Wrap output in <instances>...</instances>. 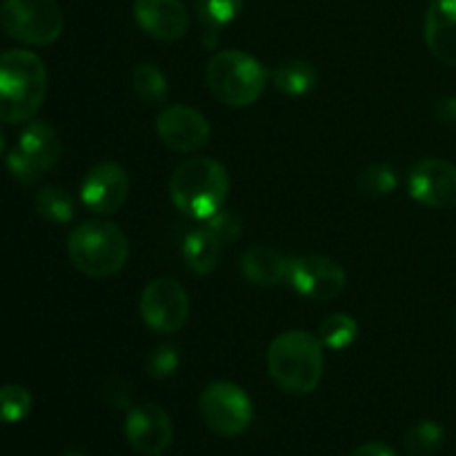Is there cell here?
<instances>
[{
    "label": "cell",
    "instance_id": "30",
    "mask_svg": "<svg viewBox=\"0 0 456 456\" xmlns=\"http://www.w3.org/2000/svg\"><path fill=\"white\" fill-rule=\"evenodd\" d=\"M436 114L444 123H456V98H444L436 105Z\"/></svg>",
    "mask_w": 456,
    "mask_h": 456
},
{
    "label": "cell",
    "instance_id": "14",
    "mask_svg": "<svg viewBox=\"0 0 456 456\" xmlns=\"http://www.w3.org/2000/svg\"><path fill=\"white\" fill-rule=\"evenodd\" d=\"M127 191V172L116 163H101L85 176L80 185V200L96 214H114L125 205Z\"/></svg>",
    "mask_w": 456,
    "mask_h": 456
},
{
    "label": "cell",
    "instance_id": "10",
    "mask_svg": "<svg viewBox=\"0 0 456 456\" xmlns=\"http://www.w3.org/2000/svg\"><path fill=\"white\" fill-rule=\"evenodd\" d=\"M288 281L301 297L310 301L328 303L341 297L346 289V272L337 261L319 254L289 258Z\"/></svg>",
    "mask_w": 456,
    "mask_h": 456
},
{
    "label": "cell",
    "instance_id": "16",
    "mask_svg": "<svg viewBox=\"0 0 456 456\" xmlns=\"http://www.w3.org/2000/svg\"><path fill=\"white\" fill-rule=\"evenodd\" d=\"M426 43L441 62L456 67V0H432L426 13Z\"/></svg>",
    "mask_w": 456,
    "mask_h": 456
},
{
    "label": "cell",
    "instance_id": "11",
    "mask_svg": "<svg viewBox=\"0 0 456 456\" xmlns=\"http://www.w3.org/2000/svg\"><path fill=\"white\" fill-rule=\"evenodd\" d=\"M408 190L410 196L426 208H456V165L444 159L419 160L408 176Z\"/></svg>",
    "mask_w": 456,
    "mask_h": 456
},
{
    "label": "cell",
    "instance_id": "25",
    "mask_svg": "<svg viewBox=\"0 0 456 456\" xmlns=\"http://www.w3.org/2000/svg\"><path fill=\"white\" fill-rule=\"evenodd\" d=\"M356 185L363 191L365 196H387L396 190L399 185V176H396V169L392 165L386 163H374L368 165L363 172L356 178Z\"/></svg>",
    "mask_w": 456,
    "mask_h": 456
},
{
    "label": "cell",
    "instance_id": "1",
    "mask_svg": "<svg viewBox=\"0 0 456 456\" xmlns=\"http://www.w3.org/2000/svg\"><path fill=\"white\" fill-rule=\"evenodd\" d=\"M230 194V174L218 160L208 156L187 159L174 169L169 196L178 212L196 221H208L221 212Z\"/></svg>",
    "mask_w": 456,
    "mask_h": 456
},
{
    "label": "cell",
    "instance_id": "24",
    "mask_svg": "<svg viewBox=\"0 0 456 456\" xmlns=\"http://www.w3.org/2000/svg\"><path fill=\"white\" fill-rule=\"evenodd\" d=\"M444 428L436 421H421L410 428L403 439V448L410 456H432L444 444Z\"/></svg>",
    "mask_w": 456,
    "mask_h": 456
},
{
    "label": "cell",
    "instance_id": "18",
    "mask_svg": "<svg viewBox=\"0 0 456 456\" xmlns=\"http://www.w3.org/2000/svg\"><path fill=\"white\" fill-rule=\"evenodd\" d=\"M223 256V240L209 227L200 225L190 232L183 243V261L196 274H209L218 267Z\"/></svg>",
    "mask_w": 456,
    "mask_h": 456
},
{
    "label": "cell",
    "instance_id": "17",
    "mask_svg": "<svg viewBox=\"0 0 456 456\" xmlns=\"http://www.w3.org/2000/svg\"><path fill=\"white\" fill-rule=\"evenodd\" d=\"M289 258L279 254L276 249L265 248V245H254L245 249L240 256V272L245 279L261 288H272L279 285L281 281L288 279Z\"/></svg>",
    "mask_w": 456,
    "mask_h": 456
},
{
    "label": "cell",
    "instance_id": "12",
    "mask_svg": "<svg viewBox=\"0 0 456 456\" xmlns=\"http://www.w3.org/2000/svg\"><path fill=\"white\" fill-rule=\"evenodd\" d=\"M156 132L169 150L181 151V154L203 150L212 134L208 118L187 105L165 107L156 118Z\"/></svg>",
    "mask_w": 456,
    "mask_h": 456
},
{
    "label": "cell",
    "instance_id": "3",
    "mask_svg": "<svg viewBox=\"0 0 456 456\" xmlns=\"http://www.w3.org/2000/svg\"><path fill=\"white\" fill-rule=\"evenodd\" d=\"M267 370L281 390L310 395L323 377V343L303 330L279 334L267 350Z\"/></svg>",
    "mask_w": 456,
    "mask_h": 456
},
{
    "label": "cell",
    "instance_id": "13",
    "mask_svg": "<svg viewBox=\"0 0 456 456\" xmlns=\"http://www.w3.org/2000/svg\"><path fill=\"white\" fill-rule=\"evenodd\" d=\"M125 436L136 452L159 456L172 445L174 426L169 414L154 403L136 405L125 419Z\"/></svg>",
    "mask_w": 456,
    "mask_h": 456
},
{
    "label": "cell",
    "instance_id": "22",
    "mask_svg": "<svg viewBox=\"0 0 456 456\" xmlns=\"http://www.w3.org/2000/svg\"><path fill=\"white\" fill-rule=\"evenodd\" d=\"M132 87L141 101L159 105L167 98V78L163 71L151 62H141L132 74Z\"/></svg>",
    "mask_w": 456,
    "mask_h": 456
},
{
    "label": "cell",
    "instance_id": "31",
    "mask_svg": "<svg viewBox=\"0 0 456 456\" xmlns=\"http://www.w3.org/2000/svg\"><path fill=\"white\" fill-rule=\"evenodd\" d=\"M3 151H4V134L3 129H0V156H3Z\"/></svg>",
    "mask_w": 456,
    "mask_h": 456
},
{
    "label": "cell",
    "instance_id": "19",
    "mask_svg": "<svg viewBox=\"0 0 456 456\" xmlns=\"http://www.w3.org/2000/svg\"><path fill=\"white\" fill-rule=\"evenodd\" d=\"M272 83L285 96H305L319 83V71L307 61H288L276 67Z\"/></svg>",
    "mask_w": 456,
    "mask_h": 456
},
{
    "label": "cell",
    "instance_id": "4",
    "mask_svg": "<svg viewBox=\"0 0 456 456\" xmlns=\"http://www.w3.org/2000/svg\"><path fill=\"white\" fill-rule=\"evenodd\" d=\"M67 254L78 272L92 279L118 274L129 256L127 236L110 221H87L74 227L67 239Z\"/></svg>",
    "mask_w": 456,
    "mask_h": 456
},
{
    "label": "cell",
    "instance_id": "15",
    "mask_svg": "<svg viewBox=\"0 0 456 456\" xmlns=\"http://www.w3.org/2000/svg\"><path fill=\"white\" fill-rule=\"evenodd\" d=\"M134 20L160 43L181 40L190 29V12L183 0H136Z\"/></svg>",
    "mask_w": 456,
    "mask_h": 456
},
{
    "label": "cell",
    "instance_id": "9",
    "mask_svg": "<svg viewBox=\"0 0 456 456\" xmlns=\"http://www.w3.org/2000/svg\"><path fill=\"white\" fill-rule=\"evenodd\" d=\"M141 316L150 330L159 334H174L190 316V297L174 279H154L147 283L141 297Z\"/></svg>",
    "mask_w": 456,
    "mask_h": 456
},
{
    "label": "cell",
    "instance_id": "5",
    "mask_svg": "<svg viewBox=\"0 0 456 456\" xmlns=\"http://www.w3.org/2000/svg\"><path fill=\"white\" fill-rule=\"evenodd\" d=\"M205 78L209 92L221 102L230 107H249L265 92L267 71L249 53L227 49L209 58Z\"/></svg>",
    "mask_w": 456,
    "mask_h": 456
},
{
    "label": "cell",
    "instance_id": "32",
    "mask_svg": "<svg viewBox=\"0 0 456 456\" xmlns=\"http://www.w3.org/2000/svg\"><path fill=\"white\" fill-rule=\"evenodd\" d=\"M62 456H85V454H80V452H67V454H62Z\"/></svg>",
    "mask_w": 456,
    "mask_h": 456
},
{
    "label": "cell",
    "instance_id": "8",
    "mask_svg": "<svg viewBox=\"0 0 456 456\" xmlns=\"http://www.w3.org/2000/svg\"><path fill=\"white\" fill-rule=\"evenodd\" d=\"M205 426L218 436H239L252 423V399L236 383L218 381L203 390L199 401Z\"/></svg>",
    "mask_w": 456,
    "mask_h": 456
},
{
    "label": "cell",
    "instance_id": "29",
    "mask_svg": "<svg viewBox=\"0 0 456 456\" xmlns=\"http://www.w3.org/2000/svg\"><path fill=\"white\" fill-rule=\"evenodd\" d=\"M350 456H396L395 450L387 448L386 444H379V441H372V444H365L361 448H356Z\"/></svg>",
    "mask_w": 456,
    "mask_h": 456
},
{
    "label": "cell",
    "instance_id": "20",
    "mask_svg": "<svg viewBox=\"0 0 456 456\" xmlns=\"http://www.w3.org/2000/svg\"><path fill=\"white\" fill-rule=\"evenodd\" d=\"M245 0H194V12L205 36H216L223 27L236 20Z\"/></svg>",
    "mask_w": 456,
    "mask_h": 456
},
{
    "label": "cell",
    "instance_id": "21",
    "mask_svg": "<svg viewBox=\"0 0 456 456\" xmlns=\"http://www.w3.org/2000/svg\"><path fill=\"white\" fill-rule=\"evenodd\" d=\"M36 212L49 223H69L76 214L74 199L69 191L58 185H47L36 194Z\"/></svg>",
    "mask_w": 456,
    "mask_h": 456
},
{
    "label": "cell",
    "instance_id": "7",
    "mask_svg": "<svg viewBox=\"0 0 456 456\" xmlns=\"http://www.w3.org/2000/svg\"><path fill=\"white\" fill-rule=\"evenodd\" d=\"M62 142L45 120H31L7 154V169L16 181L36 183L61 159Z\"/></svg>",
    "mask_w": 456,
    "mask_h": 456
},
{
    "label": "cell",
    "instance_id": "6",
    "mask_svg": "<svg viewBox=\"0 0 456 456\" xmlns=\"http://www.w3.org/2000/svg\"><path fill=\"white\" fill-rule=\"evenodd\" d=\"M0 25L12 38L45 47L61 38L65 20L56 0H4Z\"/></svg>",
    "mask_w": 456,
    "mask_h": 456
},
{
    "label": "cell",
    "instance_id": "28",
    "mask_svg": "<svg viewBox=\"0 0 456 456\" xmlns=\"http://www.w3.org/2000/svg\"><path fill=\"white\" fill-rule=\"evenodd\" d=\"M203 225L209 227L223 243H225V240H236L240 234L239 216L232 212H223V209L214 214V216H209L208 221H203Z\"/></svg>",
    "mask_w": 456,
    "mask_h": 456
},
{
    "label": "cell",
    "instance_id": "26",
    "mask_svg": "<svg viewBox=\"0 0 456 456\" xmlns=\"http://www.w3.org/2000/svg\"><path fill=\"white\" fill-rule=\"evenodd\" d=\"M31 399L29 390L22 386H3L0 387V423H20L31 412Z\"/></svg>",
    "mask_w": 456,
    "mask_h": 456
},
{
    "label": "cell",
    "instance_id": "2",
    "mask_svg": "<svg viewBox=\"0 0 456 456\" xmlns=\"http://www.w3.org/2000/svg\"><path fill=\"white\" fill-rule=\"evenodd\" d=\"M47 96V67L27 49L0 53V120L25 123Z\"/></svg>",
    "mask_w": 456,
    "mask_h": 456
},
{
    "label": "cell",
    "instance_id": "27",
    "mask_svg": "<svg viewBox=\"0 0 456 456\" xmlns=\"http://www.w3.org/2000/svg\"><path fill=\"white\" fill-rule=\"evenodd\" d=\"M178 350L174 346H159L147 359V374L151 379H165L176 372Z\"/></svg>",
    "mask_w": 456,
    "mask_h": 456
},
{
    "label": "cell",
    "instance_id": "23",
    "mask_svg": "<svg viewBox=\"0 0 456 456\" xmlns=\"http://www.w3.org/2000/svg\"><path fill=\"white\" fill-rule=\"evenodd\" d=\"M356 334H359V325L350 314H343V312L328 316L319 325V341L337 352L347 350L356 341Z\"/></svg>",
    "mask_w": 456,
    "mask_h": 456
}]
</instances>
